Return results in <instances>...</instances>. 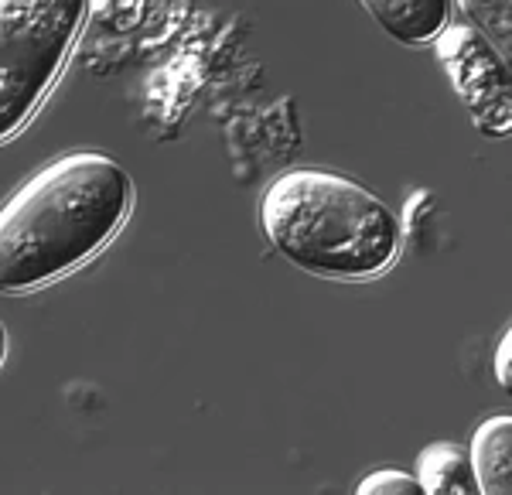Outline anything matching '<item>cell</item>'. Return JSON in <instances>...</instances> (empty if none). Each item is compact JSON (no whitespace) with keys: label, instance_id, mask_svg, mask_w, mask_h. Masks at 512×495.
<instances>
[{"label":"cell","instance_id":"cell-1","mask_svg":"<svg viewBox=\"0 0 512 495\" xmlns=\"http://www.w3.org/2000/svg\"><path fill=\"white\" fill-rule=\"evenodd\" d=\"M130 175L113 158L76 151L45 164L0 205V291L21 294L69 274L120 229Z\"/></svg>","mask_w":512,"mask_h":495},{"label":"cell","instance_id":"cell-2","mask_svg":"<svg viewBox=\"0 0 512 495\" xmlns=\"http://www.w3.org/2000/svg\"><path fill=\"white\" fill-rule=\"evenodd\" d=\"M270 246L318 277L383 274L400 250V219L359 181L325 168H291L260 198Z\"/></svg>","mask_w":512,"mask_h":495},{"label":"cell","instance_id":"cell-3","mask_svg":"<svg viewBox=\"0 0 512 495\" xmlns=\"http://www.w3.org/2000/svg\"><path fill=\"white\" fill-rule=\"evenodd\" d=\"M86 18V0H0V140L52 89Z\"/></svg>","mask_w":512,"mask_h":495},{"label":"cell","instance_id":"cell-4","mask_svg":"<svg viewBox=\"0 0 512 495\" xmlns=\"http://www.w3.org/2000/svg\"><path fill=\"white\" fill-rule=\"evenodd\" d=\"M434 52L475 127L489 137H509L512 86L506 55L472 24H448L434 38Z\"/></svg>","mask_w":512,"mask_h":495},{"label":"cell","instance_id":"cell-5","mask_svg":"<svg viewBox=\"0 0 512 495\" xmlns=\"http://www.w3.org/2000/svg\"><path fill=\"white\" fill-rule=\"evenodd\" d=\"M379 28L403 45H427L451 24V0H359Z\"/></svg>","mask_w":512,"mask_h":495},{"label":"cell","instance_id":"cell-6","mask_svg":"<svg viewBox=\"0 0 512 495\" xmlns=\"http://www.w3.org/2000/svg\"><path fill=\"white\" fill-rule=\"evenodd\" d=\"M468 465L482 492L506 495L512 489V424L506 414H492L475 427Z\"/></svg>","mask_w":512,"mask_h":495},{"label":"cell","instance_id":"cell-7","mask_svg":"<svg viewBox=\"0 0 512 495\" xmlns=\"http://www.w3.org/2000/svg\"><path fill=\"white\" fill-rule=\"evenodd\" d=\"M417 485L420 492L431 495H468L475 492V475L472 465H468V455L461 444L454 441H434L427 444L417 455Z\"/></svg>","mask_w":512,"mask_h":495},{"label":"cell","instance_id":"cell-8","mask_svg":"<svg viewBox=\"0 0 512 495\" xmlns=\"http://www.w3.org/2000/svg\"><path fill=\"white\" fill-rule=\"evenodd\" d=\"M458 7L468 18V24H472L475 31H482L502 55L509 52V38H512L509 0H458Z\"/></svg>","mask_w":512,"mask_h":495},{"label":"cell","instance_id":"cell-9","mask_svg":"<svg viewBox=\"0 0 512 495\" xmlns=\"http://www.w3.org/2000/svg\"><path fill=\"white\" fill-rule=\"evenodd\" d=\"M86 11L103 24V28L127 35V31L140 28L147 14V0H86Z\"/></svg>","mask_w":512,"mask_h":495},{"label":"cell","instance_id":"cell-10","mask_svg":"<svg viewBox=\"0 0 512 495\" xmlns=\"http://www.w3.org/2000/svg\"><path fill=\"white\" fill-rule=\"evenodd\" d=\"M359 495H417L420 485L414 475L400 472V468H379V472H369L355 485Z\"/></svg>","mask_w":512,"mask_h":495},{"label":"cell","instance_id":"cell-11","mask_svg":"<svg viewBox=\"0 0 512 495\" xmlns=\"http://www.w3.org/2000/svg\"><path fill=\"white\" fill-rule=\"evenodd\" d=\"M509 366H512V335L506 332L495 345V379L499 386H509Z\"/></svg>","mask_w":512,"mask_h":495},{"label":"cell","instance_id":"cell-12","mask_svg":"<svg viewBox=\"0 0 512 495\" xmlns=\"http://www.w3.org/2000/svg\"><path fill=\"white\" fill-rule=\"evenodd\" d=\"M0 356H4V325H0Z\"/></svg>","mask_w":512,"mask_h":495}]
</instances>
